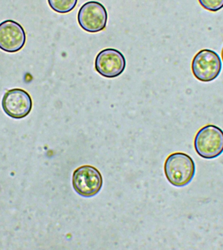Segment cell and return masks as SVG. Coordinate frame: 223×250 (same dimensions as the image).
Listing matches in <instances>:
<instances>
[{"instance_id": "277c9868", "label": "cell", "mask_w": 223, "mask_h": 250, "mask_svg": "<svg viewBox=\"0 0 223 250\" xmlns=\"http://www.w3.org/2000/svg\"><path fill=\"white\" fill-rule=\"evenodd\" d=\"M72 186L78 194L91 197L97 194L103 186V178L99 170L86 165L77 168L72 175Z\"/></svg>"}, {"instance_id": "7a4b0ae2", "label": "cell", "mask_w": 223, "mask_h": 250, "mask_svg": "<svg viewBox=\"0 0 223 250\" xmlns=\"http://www.w3.org/2000/svg\"><path fill=\"white\" fill-rule=\"evenodd\" d=\"M197 153L205 159H213L223 152V130L213 125L200 129L194 140Z\"/></svg>"}, {"instance_id": "5b68a950", "label": "cell", "mask_w": 223, "mask_h": 250, "mask_svg": "<svg viewBox=\"0 0 223 250\" xmlns=\"http://www.w3.org/2000/svg\"><path fill=\"white\" fill-rule=\"evenodd\" d=\"M108 13L105 6L99 1L86 2L80 7L78 21L84 31L97 33L107 26Z\"/></svg>"}, {"instance_id": "3957f363", "label": "cell", "mask_w": 223, "mask_h": 250, "mask_svg": "<svg viewBox=\"0 0 223 250\" xmlns=\"http://www.w3.org/2000/svg\"><path fill=\"white\" fill-rule=\"evenodd\" d=\"M192 72L199 81L209 82L218 77L222 70V62L218 54L209 49L199 51L194 57Z\"/></svg>"}, {"instance_id": "ba28073f", "label": "cell", "mask_w": 223, "mask_h": 250, "mask_svg": "<svg viewBox=\"0 0 223 250\" xmlns=\"http://www.w3.org/2000/svg\"><path fill=\"white\" fill-rule=\"evenodd\" d=\"M26 41V34L19 23L7 20L0 23V49L15 53L22 50Z\"/></svg>"}, {"instance_id": "8992f818", "label": "cell", "mask_w": 223, "mask_h": 250, "mask_svg": "<svg viewBox=\"0 0 223 250\" xmlns=\"http://www.w3.org/2000/svg\"><path fill=\"white\" fill-rule=\"evenodd\" d=\"M1 106L4 112L11 118L23 119L31 112L33 106L32 99L25 90L15 88L4 94Z\"/></svg>"}, {"instance_id": "8fae6325", "label": "cell", "mask_w": 223, "mask_h": 250, "mask_svg": "<svg viewBox=\"0 0 223 250\" xmlns=\"http://www.w3.org/2000/svg\"><path fill=\"white\" fill-rule=\"evenodd\" d=\"M221 56H222L223 61V48L222 50V52H221Z\"/></svg>"}, {"instance_id": "9c48e42d", "label": "cell", "mask_w": 223, "mask_h": 250, "mask_svg": "<svg viewBox=\"0 0 223 250\" xmlns=\"http://www.w3.org/2000/svg\"><path fill=\"white\" fill-rule=\"evenodd\" d=\"M51 9L61 14L69 13L77 5L78 0H48Z\"/></svg>"}, {"instance_id": "52a82bcc", "label": "cell", "mask_w": 223, "mask_h": 250, "mask_svg": "<svg viewBox=\"0 0 223 250\" xmlns=\"http://www.w3.org/2000/svg\"><path fill=\"white\" fill-rule=\"evenodd\" d=\"M96 71L103 77L115 78L120 76L126 67V60L116 49L107 48L101 51L95 58Z\"/></svg>"}, {"instance_id": "6da1fadb", "label": "cell", "mask_w": 223, "mask_h": 250, "mask_svg": "<svg viewBox=\"0 0 223 250\" xmlns=\"http://www.w3.org/2000/svg\"><path fill=\"white\" fill-rule=\"evenodd\" d=\"M164 170L166 179L171 185L183 187L193 180L195 175V164L187 154L174 152L166 158Z\"/></svg>"}, {"instance_id": "30bf717a", "label": "cell", "mask_w": 223, "mask_h": 250, "mask_svg": "<svg viewBox=\"0 0 223 250\" xmlns=\"http://www.w3.org/2000/svg\"><path fill=\"white\" fill-rule=\"evenodd\" d=\"M199 1L207 11L217 12L223 8V0H199Z\"/></svg>"}]
</instances>
